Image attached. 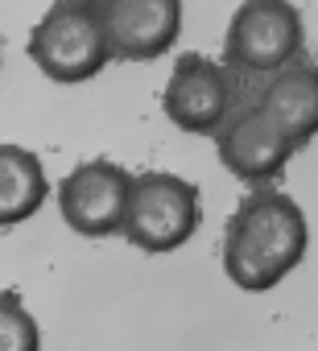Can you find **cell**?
Here are the masks:
<instances>
[{"label":"cell","mask_w":318,"mask_h":351,"mask_svg":"<svg viewBox=\"0 0 318 351\" xmlns=\"http://www.w3.org/2000/svg\"><path fill=\"white\" fill-rule=\"evenodd\" d=\"M128 182H132V173L124 165L108 161V157L79 161L58 182V215H62V223L75 236H87V240L120 236Z\"/></svg>","instance_id":"5"},{"label":"cell","mask_w":318,"mask_h":351,"mask_svg":"<svg viewBox=\"0 0 318 351\" xmlns=\"http://www.w3.org/2000/svg\"><path fill=\"white\" fill-rule=\"evenodd\" d=\"M108 58L149 62L166 54L182 34V0H91Z\"/></svg>","instance_id":"7"},{"label":"cell","mask_w":318,"mask_h":351,"mask_svg":"<svg viewBox=\"0 0 318 351\" xmlns=\"http://www.w3.org/2000/svg\"><path fill=\"white\" fill-rule=\"evenodd\" d=\"M0 62H5V54H0Z\"/></svg>","instance_id":"12"},{"label":"cell","mask_w":318,"mask_h":351,"mask_svg":"<svg viewBox=\"0 0 318 351\" xmlns=\"http://www.w3.org/2000/svg\"><path fill=\"white\" fill-rule=\"evenodd\" d=\"M297 149L302 145L256 99L228 112V120L215 128V153H219L223 169L252 186H265L269 178H277Z\"/></svg>","instance_id":"6"},{"label":"cell","mask_w":318,"mask_h":351,"mask_svg":"<svg viewBox=\"0 0 318 351\" xmlns=\"http://www.w3.org/2000/svg\"><path fill=\"white\" fill-rule=\"evenodd\" d=\"M306 42L302 13L289 0H240L228 34H223V62L248 75H277L281 66L297 62Z\"/></svg>","instance_id":"4"},{"label":"cell","mask_w":318,"mask_h":351,"mask_svg":"<svg viewBox=\"0 0 318 351\" xmlns=\"http://www.w3.org/2000/svg\"><path fill=\"white\" fill-rule=\"evenodd\" d=\"M199 223H203V199L191 178L170 173V169L132 173L124 223H120V236L132 248L153 252V256L178 252L182 244L195 240Z\"/></svg>","instance_id":"2"},{"label":"cell","mask_w":318,"mask_h":351,"mask_svg":"<svg viewBox=\"0 0 318 351\" xmlns=\"http://www.w3.org/2000/svg\"><path fill=\"white\" fill-rule=\"evenodd\" d=\"M306 211L285 195L256 186L232 211L223 232V277L244 293L277 289L306 256Z\"/></svg>","instance_id":"1"},{"label":"cell","mask_w":318,"mask_h":351,"mask_svg":"<svg viewBox=\"0 0 318 351\" xmlns=\"http://www.w3.org/2000/svg\"><path fill=\"white\" fill-rule=\"evenodd\" d=\"M50 195L46 165L34 149L0 141V228H17L42 211Z\"/></svg>","instance_id":"10"},{"label":"cell","mask_w":318,"mask_h":351,"mask_svg":"<svg viewBox=\"0 0 318 351\" xmlns=\"http://www.w3.org/2000/svg\"><path fill=\"white\" fill-rule=\"evenodd\" d=\"M0 351H42L38 318L13 293H0Z\"/></svg>","instance_id":"11"},{"label":"cell","mask_w":318,"mask_h":351,"mask_svg":"<svg viewBox=\"0 0 318 351\" xmlns=\"http://www.w3.org/2000/svg\"><path fill=\"white\" fill-rule=\"evenodd\" d=\"M256 104L297 141L306 145L318 128V79H314V66L310 62H289L281 66L277 75H269L265 91L256 95Z\"/></svg>","instance_id":"9"},{"label":"cell","mask_w":318,"mask_h":351,"mask_svg":"<svg viewBox=\"0 0 318 351\" xmlns=\"http://www.w3.org/2000/svg\"><path fill=\"white\" fill-rule=\"evenodd\" d=\"M162 112L182 132H215L232 112V71L207 54H182L162 87Z\"/></svg>","instance_id":"8"},{"label":"cell","mask_w":318,"mask_h":351,"mask_svg":"<svg viewBox=\"0 0 318 351\" xmlns=\"http://www.w3.org/2000/svg\"><path fill=\"white\" fill-rule=\"evenodd\" d=\"M34 66L54 83H87L108 66V42L91 0H54L29 34Z\"/></svg>","instance_id":"3"}]
</instances>
